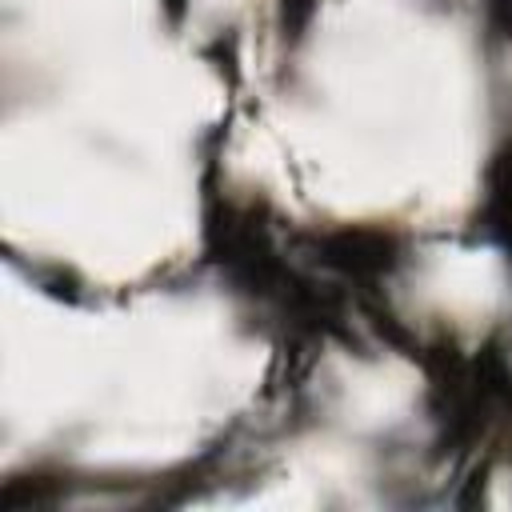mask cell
Returning <instances> with one entry per match:
<instances>
[{
    "mask_svg": "<svg viewBox=\"0 0 512 512\" xmlns=\"http://www.w3.org/2000/svg\"><path fill=\"white\" fill-rule=\"evenodd\" d=\"M316 256L352 276V280H380L392 276L404 260V240L392 228H376V224H356V228H332L316 236Z\"/></svg>",
    "mask_w": 512,
    "mask_h": 512,
    "instance_id": "obj_1",
    "label": "cell"
},
{
    "mask_svg": "<svg viewBox=\"0 0 512 512\" xmlns=\"http://www.w3.org/2000/svg\"><path fill=\"white\" fill-rule=\"evenodd\" d=\"M316 12V0H280V28H284V40H300L308 20Z\"/></svg>",
    "mask_w": 512,
    "mask_h": 512,
    "instance_id": "obj_2",
    "label": "cell"
},
{
    "mask_svg": "<svg viewBox=\"0 0 512 512\" xmlns=\"http://www.w3.org/2000/svg\"><path fill=\"white\" fill-rule=\"evenodd\" d=\"M164 4V16L172 20V24H180L184 20V8H188V0H160Z\"/></svg>",
    "mask_w": 512,
    "mask_h": 512,
    "instance_id": "obj_3",
    "label": "cell"
}]
</instances>
